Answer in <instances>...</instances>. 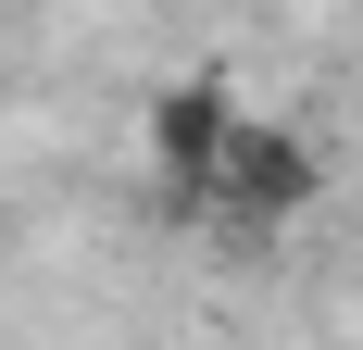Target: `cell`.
I'll return each mask as SVG.
<instances>
[{
  "label": "cell",
  "instance_id": "obj_1",
  "mask_svg": "<svg viewBox=\"0 0 363 350\" xmlns=\"http://www.w3.org/2000/svg\"><path fill=\"white\" fill-rule=\"evenodd\" d=\"M176 201H201V225H225V238H276L301 201H313V150L289 138V125H263V113H238L225 125V150L201 175H188Z\"/></svg>",
  "mask_w": 363,
  "mask_h": 350
}]
</instances>
